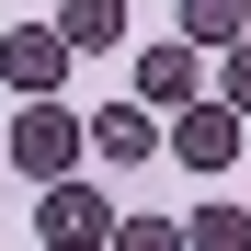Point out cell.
Returning <instances> with one entry per match:
<instances>
[{"mask_svg": "<svg viewBox=\"0 0 251 251\" xmlns=\"http://www.w3.org/2000/svg\"><path fill=\"white\" fill-rule=\"evenodd\" d=\"M80 160H92V114L23 103V126H12V172H23V183H80Z\"/></svg>", "mask_w": 251, "mask_h": 251, "instance_id": "6da1fadb", "label": "cell"}, {"mask_svg": "<svg viewBox=\"0 0 251 251\" xmlns=\"http://www.w3.org/2000/svg\"><path fill=\"white\" fill-rule=\"evenodd\" d=\"M0 80H12L23 103H57V80H69V34H57V23H12V34H0Z\"/></svg>", "mask_w": 251, "mask_h": 251, "instance_id": "7a4b0ae2", "label": "cell"}, {"mask_svg": "<svg viewBox=\"0 0 251 251\" xmlns=\"http://www.w3.org/2000/svg\"><path fill=\"white\" fill-rule=\"evenodd\" d=\"M34 240H46V251H103V240H114V205H103L92 183H46V205H34Z\"/></svg>", "mask_w": 251, "mask_h": 251, "instance_id": "3957f363", "label": "cell"}, {"mask_svg": "<svg viewBox=\"0 0 251 251\" xmlns=\"http://www.w3.org/2000/svg\"><path fill=\"white\" fill-rule=\"evenodd\" d=\"M240 126L251 114H228V103H183L172 114V160H183V172H228V160H240Z\"/></svg>", "mask_w": 251, "mask_h": 251, "instance_id": "277c9868", "label": "cell"}, {"mask_svg": "<svg viewBox=\"0 0 251 251\" xmlns=\"http://www.w3.org/2000/svg\"><path fill=\"white\" fill-rule=\"evenodd\" d=\"M205 46H183V34H172V46H137V103L149 114H183V103H205V69H194Z\"/></svg>", "mask_w": 251, "mask_h": 251, "instance_id": "5b68a950", "label": "cell"}, {"mask_svg": "<svg viewBox=\"0 0 251 251\" xmlns=\"http://www.w3.org/2000/svg\"><path fill=\"white\" fill-rule=\"evenodd\" d=\"M92 149H103V160H160V149H172V114H149V103H103V114H92Z\"/></svg>", "mask_w": 251, "mask_h": 251, "instance_id": "8992f818", "label": "cell"}, {"mask_svg": "<svg viewBox=\"0 0 251 251\" xmlns=\"http://www.w3.org/2000/svg\"><path fill=\"white\" fill-rule=\"evenodd\" d=\"M57 34H69V57L126 46V0H57Z\"/></svg>", "mask_w": 251, "mask_h": 251, "instance_id": "52a82bcc", "label": "cell"}, {"mask_svg": "<svg viewBox=\"0 0 251 251\" xmlns=\"http://www.w3.org/2000/svg\"><path fill=\"white\" fill-rule=\"evenodd\" d=\"M183 251H251V205H194V217H183Z\"/></svg>", "mask_w": 251, "mask_h": 251, "instance_id": "ba28073f", "label": "cell"}, {"mask_svg": "<svg viewBox=\"0 0 251 251\" xmlns=\"http://www.w3.org/2000/svg\"><path fill=\"white\" fill-rule=\"evenodd\" d=\"M251 0H183V46H240Z\"/></svg>", "mask_w": 251, "mask_h": 251, "instance_id": "9c48e42d", "label": "cell"}, {"mask_svg": "<svg viewBox=\"0 0 251 251\" xmlns=\"http://www.w3.org/2000/svg\"><path fill=\"white\" fill-rule=\"evenodd\" d=\"M114 251H183V217H114Z\"/></svg>", "mask_w": 251, "mask_h": 251, "instance_id": "30bf717a", "label": "cell"}, {"mask_svg": "<svg viewBox=\"0 0 251 251\" xmlns=\"http://www.w3.org/2000/svg\"><path fill=\"white\" fill-rule=\"evenodd\" d=\"M228 114H251V34H240V46H228V92H217Z\"/></svg>", "mask_w": 251, "mask_h": 251, "instance_id": "8fae6325", "label": "cell"}]
</instances>
